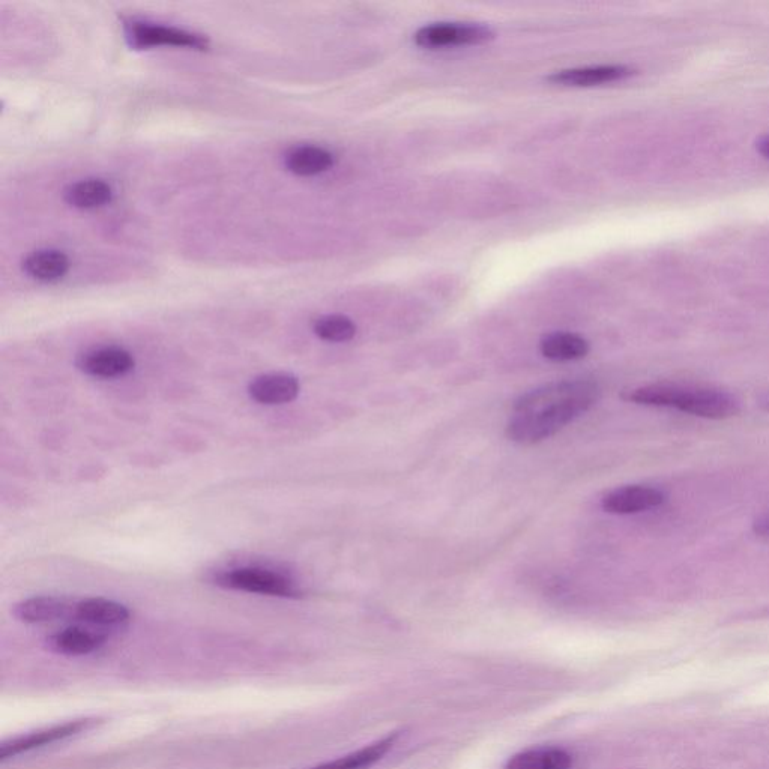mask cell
<instances>
[{
    "label": "cell",
    "instance_id": "cell-17",
    "mask_svg": "<svg viewBox=\"0 0 769 769\" xmlns=\"http://www.w3.org/2000/svg\"><path fill=\"white\" fill-rule=\"evenodd\" d=\"M540 350L550 361H576L588 355L589 343L573 332H553L541 340Z\"/></svg>",
    "mask_w": 769,
    "mask_h": 769
},
{
    "label": "cell",
    "instance_id": "cell-3",
    "mask_svg": "<svg viewBox=\"0 0 769 769\" xmlns=\"http://www.w3.org/2000/svg\"><path fill=\"white\" fill-rule=\"evenodd\" d=\"M212 582L223 589L269 595L278 598H301L304 591L292 577L265 567H238L220 571Z\"/></svg>",
    "mask_w": 769,
    "mask_h": 769
},
{
    "label": "cell",
    "instance_id": "cell-1",
    "mask_svg": "<svg viewBox=\"0 0 769 769\" xmlns=\"http://www.w3.org/2000/svg\"><path fill=\"white\" fill-rule=\"evenodd\" d=\"M598 399L600 388L589 380H562L528 391L514 402L508 439L526 447L540 444L594 408Z\"/></svg>",
    "mask_w": 769,
    "mask_h": 769
},
{
    "label": "cell",
    "instance_id": "cell-16",
    "mask_svg": "<svg viewBox=\"0 0 769 769\" xmlns=\"http://www.w3.org/2000/svg\"><path fill=\"white\" fill-rule=\"evenodd\" d=\"M284 164L289 172L298 176L320 175L334 166V155L319 146H296L287 152Z\"/></svg>",
    "mask_w": 769,
    "mask_h": 769
},
{
    "label": "cell",
    "instance_id": "cell-2",
    "mask_svg": "<svg viewBox=\"0 0 769 769\" xmlns=\"http://www.w3.org/2000/svg\"><path fill=\"white\" fill-rule=\"evenodd\" d=\"M634 405L676 409L706 420H727L741 412V403L732 394L714 388L684 387L676 383H654L622 394Z\"/></svg>",
    "mask_w": 769,
    "mask_h": 769
},
{
    "label": "cell",
    "instance_id": "cell-11",
    "mask_svg": "<svg viewBox=\"0 0 769 769\" xmlns=\"http://www.w3.org/2000/svg\"><path fill=\"white\" fill-rule=\"evenodd\" d=\"M634 70L625 65H600V67L576 68V70L561 71L549 77V82L555 85L588 88V86L606 85L619 82L633 76Z\"/></svg>",
    "mask_w": 769,
    "mask_h": 769
},
{
    "label": "cell",
    "instance_id": "cell-15",
    "mask_svg": "<svg viewBox=\"0 0 769 769\" xmlns=\"http://www.w3.org/2000/svg\"><path fill=\"white\" fill-rule=\"evenodd\" d=\"M397 738H399V732L390 733V735L383 736L379 741L373 742L361 750L353 751L347 756L338 757L331 762L320 763V765L308 769H370L393 748Z\"/></svg>",
    "mask_w": 769,
    "mask_h": 769
},
{
    "label": "cell",
    "instance_id": "cell-20",
    "mask_svg": "<svg viewBox=\"0 0 769 769\" xmlns=\"http://www.w3.org/2000/svg\"><path fill=\"white\" fill-rule=\"evenodd\" d=\"M314 334L320 340L331 341V343H343V341L352 340L356 334V325L349 317L341 314H331L317 319L313 325Z\"/></svg>",
    "mask_w": 769,
    "mask_h": 769
},
{
    "label": "cell",
    "instance_id": "cell-22",
    "mask_svg": "<svg viewBox=\"0 0 769 769\" xmlns=\"http://www.w3.org/2000/svg\"><path fill=\"white\" fill-rule=\"evenodd\" d=\"M757 151H759L766 160H769V136L762 137V139L757 142Z\"/></svg>",
    "mask_w": 769,
    "mask_h": 769
},
{
    "label": "cell",
    "instance_id": "cell-8",
    "mask_svg": "<svg viewBox=\"0 0 769 769\" xmlns=\"http://www.w3.org/2000/svg\"><path fill=\"white\" fill-rule=\"evenodd\" d=\"M666 501L661 490L649 486H625L612 490L603 498V510L616 516H630L654 510Z\"/></svg>",
    "mask_w": 769,
    "mask_h": 769
},
{
    "label": "cell",
    "instance_id": "cell-19",
    "mask_svg": "<svg viewBox=\"0 0 769 769\" xmlns=\"http://www.w3.org/2000/svg\"><path fill=\"white\" fill-rule=\"evenodd\" d=\"M112 187L101 179L76 182L65 190V200L74 208L95 209L112 200Z\"/></svg>",
    "mask_w": 769,
    "mask_h": 769
},
{
    "label": "cell",
    "instance_id": "cell-10",
    "mask_svg": "<svg viewBox=\"0 0 769 769\" xmlns=\"http://www.w3.org/2000/svg\"><path fill=\"white\" fill-rule=\"evenodd\" d=\"M76 601L61 597H32L14 606L13 613L25 624H47V622L73 619Z\"/></svg>",
    "mask_w": 769,
    "mask_h": 769
},
{
    "label": "cell",
    "instance_id": "cell-5",
    "mask_svg": "<svg viewBox=\"0 0 769 769\" xmlns=\"http://www.w3.org/2000/svg\"><path fill=\"white\" fill-rule=\"evenodd\" d=\"M493 32L483 25L472 23H433L415 34V43L423 49L474 46L492 40Z\"/></svg>",
    "mask_w": 769,
    "mask_h": 769
},
{
    "label": "cell",
    "instance_id": "cell-7",
    "mask_svg": "<svg viewBox=\"0 0 769 769\" xmlns=\"http://www.w3.org/2000/svg\"><path fill=\"white\" fill-rule=\"evenodd\" d=\"M134 364L136 362L133 355L128 350L116 346L97 347L80 353L76 359V367L82 373L104 379L124 376L133 370Z\"/></svg>",
    "mask_w": 769,
    "mask_h": 769
},
{
    "label": "cell",
    "instance_id": "cell-6",
    "mask_svg": "<svg viewBox=\"0 0 769 769\" xmlns=\"http://www.w3.org/2000/svg\"><path fill=\"white\" fill-rule=\"evenodd\" d=\"M94 723V720L83 718V720L68 721V723L56 724V726L47 727V729L17 736V738L5 741L2 744V747H0V760L5 762V760L11 759V757L28 753V751L35 750V748L46 747V745L55 744V742L70 738V736L79 735V733L89 729Z\"/></svg>",
    "mask_w": 769,
    "mask_h": 769
},
{
    "label": "cell",
    "instance_id": "cell-4",
    "mask_svg": "<svg viewBox=\"0 0 769 769\" xmlns=\"http://www.w3.org/2000/svg\"><path fill=\"white\" fill-rule=\"evenodd\" d=\"M125 35L128 43L137 50L152 49V47H182V49L206 50L209 43L202 35L191 34L184 29L158 23L131 20L125 23Z\"/></svg>",
    "mask_w": 769,
    "mask_h": 769
},
{
    "label": "cell",
    "instance_id": "cell-13",
    "mask_svg": "<svg viewBox=\"0 0 769 769\" xmlns=\"http://www.w3.org/2000/svg\"><path fill=\"white\" fill-rule=\"evenodd\" d=\"M106 642V636L97 631L82 627H68L49 637V646L53 651L65 655H86L100 649Z\"/></svg>",
    "mask_w": 769,
    "mask_h": 769
},
{
    "label": "cell",
    "instance_id": "cell-23",
    "mask_svg": "<svg viewBox=\"0 0 769 769\" xmlns=\"http://www.w3.org/2000/svg\"><path fill=\"white\" fill-rule=\"evenodd\" d=\"M759 405H760V408L763 409V411L769 412V393L765 394V396L760 397Z\"/></svg>",
    "mask_w": 769,
    "mask_h": 769
},
{
    "label": "cell",
    "instance_id": "cell-21",
    "mask_svg": "<svg viewBox=\"0 0 769 769\" xmlns=\"http://www.w3.org/2000/svg\"><path fill=\"white\" fill-rule=\"evenodd\" d=\"M753 531L759 537H769V513L762 514L754 520Z\"/></svg>",
    "mask_w": 769,
    "mask_h": 769
},
{
    "label": "cell",
    "instance_id": "cell-12",
    "mask_svg": "<svg viewBox=\"0 0 769 769\" xmlns=\"http://www.w3.org/2000/svg\"><path fill=\"white\" fill-rule=\"evenodd\" d=\"M73 618L98 627H116L130 619V610L107 598H85L74 603Z\"/></svg>",
    "mask_w": 769,
    "mask_h": 769
},
{
    "label": "cell",
    "instance_id": "cell-9",
    "mask_svg": "<svg viewBox=\"0 0 769 769\" xmlns=\"http://www.w3.org/2000/svg\"><path fill=\"white\" fill-rule=\"evenodd\" d=\"M298 377L284 371L260 374L248 385V396L259 405H286L299 396Z\"/></svg>",
    "mask_w": 769,
    "mask_h": 769
},
{
    "label": "cell",
    "instance_id": "cell-14",
    "mask_svg": "<svg viewBox=\"0 0 769 769\" xmlns=\"http://www.w3.org/2000/svg\"><path fill=\"white\" fill-rule=\"evenodd\" d=\"M23 271L41 283H55L70 271V259L58 250H40L23 260Z\"/></svg>",
    "mask_w": 769,
    "mask_h": 769
},
{
    "label": "cell",
    "instance_id": "cell-18",
    "mask_svg": "<svg viewBox=\"0 0 769 769\" xmlns=\"http://www.w3.org/2000/svg\"><path fill=\"white\" fill-rule=\"evenodd\" d=\"M573 759L561 748H534L511 757L507 769H571Z\"/></svg>",
    "mask_w": 769,
    "mask_h": 769
}]
</instances>
